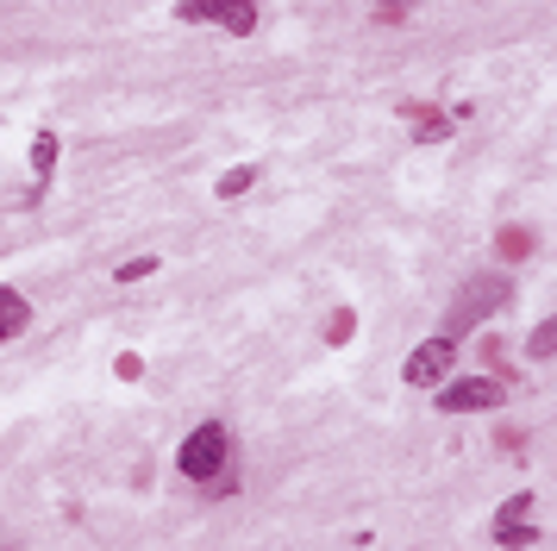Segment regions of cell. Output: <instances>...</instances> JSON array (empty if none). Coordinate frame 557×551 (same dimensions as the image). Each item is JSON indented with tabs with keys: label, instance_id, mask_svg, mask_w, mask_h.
Returning <instances> with one entry per match:
<instances>
[{
	"label": "cell",
	"instance_id": "cell-1",
	"mask_svg": "<svg viewBox=\"0 0 557 551\" xmlns=\"http://www.w3.org/2000/svg\"><path fill=\"white\" fill-rule=\"evenodd\" d=\"M507 301H513V282H502V276H476V282H463L457 301H451V314H445V332L463 339L470 326H482L488 314H502Z\"/></svg>",
	"mask_w": 557,
	"mask_h": 551
},
{
	"label": "cell",
	"instance_id": "cell-2",
	"mask_svg": "<svg viewBox=\"0 0 557 551\" xmlns=\"http://www.w3.org/2000/svg\"><path fill=\"white\" fill-rule=\"evenodd\" d=\"M176 470L195 476V482H213V476L226 470V426H220V420L195 426V432L182 439V451H176Z\"/></svg>",
	"mask_w": 557,
	"mask_h": 551
},
{
	"label": "cell",
	"instance_id": "cell-3",
	"mask_svg": "<svg viewBox=\"0 0 557 551\" xmlns=\"http://www.w3.org/2000/svg\"><path fill=\"white\" fill-rule=\"evenodd\" d=\"M502 401H507V382H495V376H470V382L438 389V414H488V407H502Z\"/></svg>",
	"mask_w": 557,
	"mask_h": 551
},
{
	"label": "cell",
	"instance_id": "cell-4",
	"mask_svg": "<svg viewBox=\"0 0 557 551\" xmlns=\"http://www.w3.org/2000/svg\"><path fill=\"white\" fill-rule=\"evenodd\" d=\"M451 364H457V339L451 332H438V339H426V345L401 364V382H413V389H420V382H445Z\"/></svg>",
	"mask_w": 557,
	"mask_h": 551
},
{
	"label": "cell",
	"instance_id": "cell-5",
	"mask_svg": "<svg viewBox=\"0 0 557 551\" xmlns=\"http://www.w3.org/2000/svg\"><path fill=\"white\" fill-rule=\"evenodd\" d=\"M527 514H532L527 489H520L513 501H502V514H495V546H532V539H539V526H532Z\"/></svg>",
	"mask_w": 557,
	"mask_h": 551
},
{
	"label": "cell",
	"instance_id": "cell-6",
	"mask_svg": "<svg viewBox=\"0 0 557 551\" xmlns=\"http://www.w3.org/2000/svg\"><path fill=\"white\" fill-rule=\"evenodd\" d=\"M201 20H213L232 38H251L257 32V0H201Z\"/></svg>",
	"mask_w": 557,
	"mask_h": 551
},
{
	"label": "cell",
	"instance_id": "cell-7",
	"mask_svg": "<svg viewBox=\"0 0 557 551\" xmlns=\"http://www.w3.org/2000/svg\"><path fill=\"white\" fill-rule=\"evenodd\" d=\"M401 113H407V125H413V138H420V145H445V138H451V120H445L438 107H420V100H401Z\"/></svg>",
	"mask_w": 557,
	"mask_h": 551
},
{
	"label": "cell",
	"instance_id": "cell-8",
	"mask_svg": "<svg viewBox=\"0 0 557 551\" xmlns=\"http://www.w3.org/2000/svg\"><path fill=\"white\" fill-rule=\"evenodd\" d=\"M32 326V301L20 289H0V339H20Z\"/></svg>",
	"mask_w": 557,
	"mask_h": 551
},
{
	"label": "cell",
	"instance_id": "cell-9",
	"mask_svg": "<svg viewBox=\"0 0 557 551\" xmlns=\"http://www.w3.org/2000/svg\"><path fill=\"white\" fill-rule=\"evenodd\" d=\"M57 150H63L57 132H38V138H32V175H38V188H32V195H45V182L57 175Z\"/></svg>",
	"mask_w": 557,
	"mask_h": 551
},
{
	"label": "cell",
	"instance_id": "cell-10",
	"mask_svg": "<svg viewBox=\"0 0 557 551\" xmlns=\"http://www.w3.org/2000/svg\"><path fill=\"white\" fill-rule=\"evenodd\" d=\"M527 250H532V232H527V225H502V238H495V257H502V264H520Z\"/></svg>",
	"mask_w": 557,
	"mask_h": 551
},
{
	"label": "cell",
	"instance_id": "cell-11",
	"mask_svg": "<svg viewBox=\"0 0 557 551\" xmlns=\"http://www.w3.org/2000/svg\"><path fill=\"white\" fill-rule=\"evenodd\" d=\"M351 332H357V314L351 307H332L326 314V345H351Z\"/></svg>",
	"mask_w": 557,
	"mask_h": 551
},
{
	"label": "cell",
	"instance_id": "cell-12",
	"mask_svg": "<svg viewBox=\"0 0 557 551\" xmlns=\"http://www.w3.org/2000/svg\"><path fill=\"white\" fill-rule=\"evenodd\" d=\"M251 182H257V170H251V163H238V170H226L220 182H213V188H220V200H232V195H245Z\"/></svg>",
	"mask_w": 557,
	"mask_h": 551
},
{
	"label": "cell",
	"instance_id": "cell-13",
	"mask_svg": "<svg viewBox=\"0 0 557 551\" xmlns=\"http://www.w3.org/2000/svg\"><path fill=\"white\" fill-rule=\"evenodd\" d=\"M527 357H557V314L545 326H539V332H532L527 339Z\"/></svg>",
	"mask_w": 557,
	"mask_h": 551
},
{
	"label": "cell",
	"instance_id": "cell-14",
	"mask_svg": "<svg viewBox=\"0 0 557 551\" xmlns=\"http://www.w3.org/2000/svg\"><path fill=\"white\" fill-rule=\"evenodd\" d=\"M145 276H157V257H132V264H120V282H145Z\"/></svg>",
	"mask_w": 557,
	"mask_h": 551
},
{
	"label": "cell",
	"instance_id": "cell-15",
	"mask_svg": "<svg viewBox=\"0 0 557 551\" xmlns=\"http://www.w3.org/2000/svg\"><path fill=\"white\" fill-rule=\"evenodd\" d=\"M113 370H120V382H138V376H145V357H138V351H120Z\"/></svg>",
	"mask_w": 557,
	"mask_h": 551
},
{
	"label": "cell",
	"instance_id": "cell-16",
	"mask_svg": "<svg viewBox=\"0 0 557 551\" xmlns=\"http://www.w3.org/2000/svg\"><path fill=\"white\" fill-rule=\"evenodd\" d=\"M407 7H413V0H382V7H376V13H382V20H401V13H407Z\"/></svg>",
	"mask_w": 557,
	"mask_h": 551
}]
</instances>
